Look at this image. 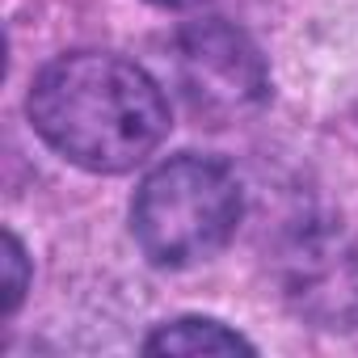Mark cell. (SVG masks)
<instances>
[{"instance_id":"obj_5","label":"cell","mask_w":358,"mask_h":358,"mask_svg":"<svg viewBox=\"0 0 358 358\" xmlns=\"http://www.w3.org/2000/svg\"><path fill=\"white\" fill-rule=\"evenodd\" d=\"M143 350L148 354H253V345L236 329H228L211 316L169 320L143 341Z\"/></svg>"},{"instance_id":"obj_6","label":"cell","mask_w":358,"mask_h":358,"mask_svg":"<svg viewBox=\"0 0 358 358\" xmlns=\"http://www.w3.org/2000/svg\"><path fill=\"white\" fill-rule=\"evenodd\" d=\"M5 316L17 312L22 295H26V282H30V266H26V249L13 232H5Z\"/></svg>"},{"instance_id":"obj_4","label":"cell","mask_w":358,"mask_h":358,"mask_svg":"<svg viewBox=\"0 0 358 358\" xmlns=\"http://www.w3.org/2000/svg\"><path fill=\"white\" fill-rule=\"evenodd\" d=\"M291 299L324 329L358 320V249L333 236H312L291 257Z\"/></svg>"},{"instance_id":"obj_2","label":"cell","mask_w":358,"mask_h":358,"mask_svg":"<svg viewBox=\"0 0 358 358\" xmlns=\"http://www.w3.org/2000/svg\"><path fill=\"white\" fill-rule=\"evenodd\" d=\"M241 224V186L211 156L156 164L131 203V232L152 266L186 270L215 257Z\"/></svg>"},{"instance_id":"obj_1","label":"cell","mask_w":358,"mask_h":358,"mask_svg":"<svg viewBox=\"0 0 358 358\" xmlns=\"http://www.w3.org/2000/svg\"><path fill=\"white\" fill-rule=\"evenodd\" d=\"M30 122L64 160L89 173H127L169 135V101L131 59L76 51L38 72Z\"/></svg>"},{"instance_id":"obj_7","label":"cell","mask_w":358,"mask_h":358,"mask_svg":"<svg viewBox=\"0 0 358 358\" xmlns=\"http://www.w3.org/2000/svg\"><path fill=\"white\" fill-rule=\"evenodd\" d=\"M152 5H160V9H194L203 0H152Z\"/></svg>"},{"instance_id":"obj_3","label":"cell","mask_w":358,"mask_h":358,"mask_svg":"<svg viewBox=\"0 0 358 358\" xmlns=\"http://www.w3.org/2000/svg\"><path fill=\"white\" fill-rule=\"evenodd\" d=\"M169 72L190 114L211 127L241 122L270 97V68L262 51L249 43V34L220 17L190 22L186 30H177Z\"/></svg>"}]
</instances>
